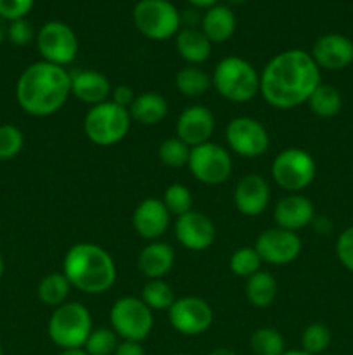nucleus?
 Returning a JSON list of instances; mask_svg holds the SVG:
<instances>
[{"mask_svg":"<svg viewBox=\"0 0 353 355\" xmlns=\"http://www.w3.org/2000/svg\"><path fill=\"white\" fill-rule=\"evenodd\" d=\"M320 68L310 52L289 49L273 55L260 75V94L277 110H293L320 85Z\"/></svg>","mask_w":353,"mask_h":355,"instance_id":"obj_1","label":"nucleus"},{"mask_svg":"<svg viewBox=\"0 0 353 355\" xmlns=\"http://www.w3.org/2000/svg\"><path fill=\"white\" fill-rule=\"evenodd\" d=\"M71 96V75L62 66L38 61L28 66L16 83V99L31 116L57 113Z\"/></svg>","mask_w":353,"mask_h":355,"instance_id":"obj_2","label":"nucleus"},{"mask_svg":"<svg viewBox=\"0 0 353 355\" xmlns=\"http://www.w3.org/2000/svg\"><path fill=\"white\" fill-rule=\"evenodd\" d=\"M62 274L69 284L82 293L102 295L116 281V263L99 245L78 243L68 250L62 262Z\"/></svg>","mask_w":353,"mask_h":355,"instance_id":"obj_3","label":"nucleus"},{"mask_svg":"<svg viewBox=\"0 0 353 355\" xmlns=\"http://www.w3.org/2000/svg\"><path fill=\"white\" fill-rule=\"evenodd\" d=\"M211 85L230 103H249L260 92V75L246 59L228 55L215 66Z\"/></svg>","mask_w":353,"mask_h":355,"instance_id":"obj_4","label":"nucleus"},{"mask_svg":"<svg viewBox=\"0 0 353 355\" xmlns=\"http://www.w3.org/2000/svg\"><path fill=\"white\" fill-rule=\"evenodd\" d=\"M92 329V315L89 309L78 302H66L59 305L48 319L47 326L51 340L62 350L83 349Z\"/></svg>","mask_w":353,"mask_h":355,"instance_id":"obj_5","label":"nucleus"},{"mask_svg":"<svg viewBox=\"0 0 353 355\" xmlns=\"http://www.w3.org/2000/svg\"><path fill=\"white\" fill-rule=\"evenodd\" d=\"M130 123L132 116L127 107L106 101L90 107L83 120V130L93 144L114 146L127 137Z\"/></svg>","mask_w":353,"mask_h":355,"instance_id":"obj_6","label":"nucleus"},{"mask_svg":"<svg viewBox=\"0 0 353 355\" xmlns=\"http://www.w3.org/2000/svg\"><path fill=\"white\" fill-rule=\"evenodd\" d=\"M135 28L151 40H168L180 31L182 16L168 0H141L134 7Z\"/></svg>","mask_w":353,"mask_h":355,"instance_id":"obj_7","label":"nucleus"},{"mask_svg":"<svg viewBox=\"0 0 353 355\" xmlns=\"http://www.w3.org/2000/svg\"><path fill=\"white\" fill-rule=\"evenodd\" d=\"M317 165L314 156L300 148L280 151L272 163V179L287 193H301L314 182Z\"/></svg>","mask_w":353,"mask_h":355,"instance_id":"obj_8","label":"nucleus"},{"mask_svg":"<svg viewBox=\"0 0 353 355\" xmlns=\"http://www.w3.org/2000/svg\"><path fill=\"white\" fill-rule=\"evenodd\" d=\"M111 329L128 342H142L154 326L152 311L137 297H123L111 307Z\"/></svg>","mask_w":353,"mask_h":355,"instance_id":"obj_9","label":"nucleus"},{"mask_svg":"<svg viewBox=\"0 0 353 355\" xmlns=\"http://www.w3.org/2000/svg\"><path fill=\"white\" fill-rule=\"evenodd\" d=\"M37 49L42 61L66 68L78 55L80 42L71 26L61 21H48L37 33Z\"/></svg>","mask_w":353,"mask_h":355,"instance_id":"obj_10","label":"nucleus"},{"mask_svg":"<svg viewBox=\"0 0 353 355\" xmlns=\"http://www.w3.org/2000/svg\"><path fill=\"white\" fill-rule=\"evenodd\" d=\"M187 166L199 182L220 186L232 175V156L227 149L210 141L190 149Z\"/></svg>","mask_w":353,"mask_h":355,"instance_id":"obj_11","label":"nucleus"},{"mask_svg":"<svg viewBox=\"0 0 353 355\" xmlns=\"http://www.w3.org/2000/svg\"><path fill=\"white\" fill-rule=\"evenodd\" d=\"M225 139L228 149L242 158H258L265 155L270 146L266 128L251 116H237L228 121Z\"/></svg>","mask_w":353,"mask_h":355,"instance_id":"obj_12","label":"nucleus"},{"mask_svg":"<svg viewBox=\"0 0 353 355\" xmlns=\"http://www.w3.org/2000/svg\"><path fill=\"white\" fill-rule=\"evenodd\" d=\"M170 324L175 331L185 336L206 333L213 324V309L199 297L176 298L168 311Z\"/></svg>","mask_w":353,"mask_h":355,"instance_id":"obj_13","label":"nucleus"},{"mask_svg":"<svg viewBox=\"0 0 353 355\" xmlns=\"http://www.w3.org/2000/svg\"><path fill=\"white\" fill-rule=\"evenodd\" d=\"M303 243L293 231L280 227H272L263 231L256 238L255 250L258 252L262 262L270 266H287L300 257Z\"/></svg>","mask_w":353,"mask_h":355,"instance_id":"obj_14","label":"nucleus"},{"mask_svg":"<svg viewBox=\"0 0 353 355\" xmlns=\"http://www.w3.org/2000/svg\"><path fill=\"white\" fill-rule=\"evenodd\" d=\"M175 236L183 248L190 252H204L215 243L217 231L208 215L190 210L185 215L176 217Z\"/></svg>","mask_w":353,"mask_h":355,"instance_id":"obj_15","label":"nucleus"},{"mask_svg":"<svg viewBox=\"0 0 353 355\" xmlns=\"http://www.w3.org/2000/svg\"><path fill=\"white\" fill-rule=\"evenodd\" d=\"M310 55L320 69L341 71L353 62V42L339 33L322 35L315 40Z\"/></svg>","mask_w":353,"mask_h":355,"instance_id":"obj_16","label":"nucleus"},{"mask_svg":"<svg viewBox=\"0 0 353 355\" xmlns=\"http://www.w3.org/2000/svg\"><path fill=\"white\" fill-rule=\"evenodd\" d=\"M215 132L213 113L206 106H189L180 113L176 121V137L190 149L210 142Z\"/></svg>","mask_w":353,"mask_h":355,"instance_id":"obj_17","label":"nucleus"},{"mask_svg":"<svg viewBox=\"0 0 353 355\" xmlns=\"http://www.w3.org/2000/svg\"><path fill=\"white\" fill-rule=\"evenodd\" d=\"M170 211L166 210L163 200L147 198L137 205L132 217L135 232L147 241H158L170 225Z\"/></svg>","mask_w":353,"mask_h":355,"instance_id":"obj_18","label":"nucleus"},{"mask_svg":"<svg viewBox=\"0 0 353 355\" xmlns=\"http://www.w3.org/2000/svg\"><path fill=\"white\" fill-rule=\"evenodd\" d=\"M270 203V186L258 173H248L237 182L234 191V205L246 217L263 214Z\"/></svg>","mask_w":353,"mask_h":355,"instance_id":"obj_19","label":"nucleus"},{"mask_svg":"<svg viewBox=\"0 0 353 355\" xmlns=\"http://www.w3.org/2000/svg\"><path fill=\"white\" fill-rule=\"evenodd\" d=\"M315 208L307 196L300 193H291L280 198L273 208V218L277 227L298 232L314 222Z\"/></svg>","mask_w":353,"mask_h":355,"instance_id":"obj_20","label":"nucleus"},{"mask_svg":"<svg viewBox=\"0 0 353 355\" xmlns=\"http://www.w3.org/2000/svg\"><path fill=\"white\" fill-rule=\"evenodd\" d=\"M69 75H71V96L78 101L90 106L109 101L113 89L106 75L93 69H80Z\"/></svg>","mask_w":353,"mask_h":355,"instance_id":"obj_21","label":"nucleus"},{"mask_svg":"<svg viewBox=\"0 0 353 355\" xmlns=\"http://www.w3.org/2000/svg\"><path fill=\"white\" fill-rule=\"evenodd\" d=\"M175 263V252L168 243L151 241L138 255V270L147 279H163Z\"/></svg>","mask_w":353,"mask_h":355,"instance_id":"obj_22","label":"nucleus"},{"mask_svg":"<svg viewBox=\"0 0 353 355\" xmlns=\"http://www.w3.org/2000/svg\"><path fill=\"white\" fill-rule=\"evenodd\" d=\"M201 31L208 37L211 44H224L234 35L235 16L230 7L213 6L201 17Z\"/></svg>","mask_w":353,"mask_h":355,"instance_id":"obj_23","label":"nucleus"},{"mask_svg":"<svg viewBox=\"0 0 353 355\" xmlns=\"http://www.w3.org/2000/svg\"><path fill=\"white\" fill-rule=\"evenodd\" d=\"M176 51L190 66H199L211 55V42L197 28H183L176 33Z\"/></svg>","mask_w":353,"mask_h":355,"instance_id":"obj_24","label":"nucleus"},{"mask_svg":"<svg viewBox=\"0 0 353 355\" xmlns=\"http://www.w3.org/2000/svg\"><path fill=\"white\" fill-rule=\"evenodd\" d=\"M128 113L141 125H158L168 114V103L158 92H142L135 97Z\"/></svg>","mask_w":353,"mask_h":355,"instance_id":"obj_25","label":"nucleus"},{"mask_svg":"<svg viewBox=\"0 0 353 355\" xmlns=\"http://www.w3.org/2000/svg\"><path fill=\"white\" fill-rule=\"evenodd\" d=\"M244 291L253 307L266 309L273 304L277 297V281L270 272L258 270L246 279Z\"/></svg>","mask_w":353,"mask_h":355,"instance_id":"obj_26","label":"nucleus"},{"mask_svg":"<svg viewBox=\"0 0 353 355\" xmlns=\"http://www.w3.org/2000/svg\"><path fill=\"white\" fill-rule=\"evenodd\" d=\"M308 107L318 118H332L341 111L343 97L336 87L320 83L307 101Z\"/></svg>","mask_w":353,"mask_h":355,"instance_id":"obj_27","label":"nucleus"},{"mask_svg":"<svg viewBox=\"0 0 353 355\" xmlns=\"http://www.w3.org/2000/svg\"><path fill=\"white\" fill-rule=\"evenodd\" d=\"M71 284H69L68 277L62 272H52L47 274L44 279L38 284V298H40L42 304H45L47 307L57 309L59 305L66 304V298H68L69 291H71Z\"/></svg>","mask_w":353,"mask_h":355,"instance_id":"obj_28","label":"nucleus"},{"mask_svg":"<svg viewBox=\"0 0 353 355\" xmlns=\"http://www.w3.org/2000/svg\"><path fill=\"white\" fill-rule=\"evenodd\" d=\"M175 87L182 96L199 97L211 87V76L199 66H185L175 76Z\"/></svg>","mask_w":353,"mask_h":355,"instance_id":"obj_29","label":"nucleus"},{"mask_svg":"<svg viewBox=\"0 0 353 355\" xmlns=\"http://www.w3.org/2000/svg\"><path fill=\"white\" fill-rule=\"evenodd\" d=\"M141 298L151 311H170L176 300L172 286L165 279H149L142 288Z\"/></svg>","mask_w":353,"mask_h":355,"instance_id":"obj_30","label":"nucleus"},{"mask_svg":"<svg viewBox=\"0 0 353 355\" xmlns=\"http://www.w3.org/2000/svg\"><path fill=\"white\" fill-rule=\"evenodd\" d=\"M251 350L255 355H282L286 343L277 329L260 328L251 335Z\"/></svg>","mask_w":353,"mask_h":355,"instance_id":"obj_31","label":"nucleus"},{"mask_svg":"<svg viewBox=\"0 0 353 355\" xmlns=\"http://www.w3.org/2000/svg\"><path fill=\"white\" fill-rule=\"evenodd\" d=\"M190 156V148L179 137H170L163 141L158 148V158L168 168H182L187 166Z\"/></svg>","mask_w":353,"mask_h":355,"instance_id":"obj_32","label":"nucleus"},{"mask_svg":"<svg viewBox=\"0 0 353 355\" xmlns=\"http://www.w3.org/2000/svg\"><path fill=\"white\" fill-rule=\"evenodd\" d=\"M262 259H260L258 252L255 250V246H244V248H239L232 253L230 262H228V267H230L232 272L239 277H246L248 279L249 276L256 274L258 270H262Z\"/></svg>","mask_w":353,"mask_h":355,"instance_id":"obj_33","label":"nucleus"},{"mask_svg":"<svg viewBox=\"0 0 353 355\" xmlns=\"http://www.w3.org/2000/svg\"><path fill=\"white\" fill-rule=\"evenodd\" d=\"M331 329L322 322H314V324L307 326L301 335V347L303 352L310 355L324 354L331 345Z\"/></svg>","mask_w":353,"mask_h":355,"instance_id":"obj_34","label":"nucleus"},{"mask_svg":"<svg viewBox=\"0 0 353 355\" xmlns=\"http://www.w3.org/2000/svg\"><path fill=\"white\" fill-rule=\"evenodd\" d=\"M163 203H165L170 215L180 217V215H185L187 211L192 210V194H190L189 187L183 186V184H172V186L166 187Z\"/></svg>","mask_w":353,"mask_h":355,"instance_id":"obj_35","label":"nucleus"},{"mask_svg":"<svg viewBox=\"0 0 353 355\" xmlns=\"http://www.w3.org/2000/svg\"><path fill=\"white\" fill-rule=\"evenodd\" d=\"M118 338L120 336L107 328H97L92 329V333L87 338L83 349L89 352V355H113L118 347Z\"/></svg>","mask_w":353,"mask_h":355,"instance_id":"obj_36","label":"nucleus"},{"mask_svg":"<svg viewBox=\"0 0 353 355\" xmlns=\"http://www.w3.org/2000/svg\"><path fill=\"white\" fill-rule=\"evenodd\" d=\"M24 135L16 125H0V159H12L23 151Z\"/></svg>","mask_w":353,"mask_h":355,"instance_id":"obj_37","label":"nucleus"},{"mask_svg":"<svg viewBox=\"0 0 353 355\" xmlns=\"http://www.w3.org/2000/svg\"><path fill=\"white\" fill-rule=\"evenodd\" d=\"M33 38H35L33 24H31L26 17L10 21V23L7 24V40H9L12 45L24 47V45L31 44Z\"/></svg>","mask_w":353,"mask_h":355,"instance_id":"obj_38","label":"nucleus"},{"mask_svg":"<svg viewBox=\"0 0 353 355\" xmlns=\"http://www.w3.org/2000/svg\"><path fill=\"white\" fill-rule=\"evenodd\" d=\"M35 6V0H0V17L3 21L23 19Z\"/></svg>","mask_w":353,"mask_h":355,"instance_id":"obj_39","label":"nucleus"},{"mask_svg":"<svg viewBox=\"0 0 353 355\" xmlns=\"http://www.w3.org/2000/svg\"><path fill=\"white\" fill-rule=\"evenodd\" d=\"M336 255L341 266L353 272V225L345 229L336 241Z\"/></svg>","mask_w":353,"mask_h":355,"instance_id":"obj_40","label":"nucleus"},{"mask_svg":"<svg viewBox=\"0 0 353 355\" xmlns=\"http://www.w3.org/2000/svg\"><path fill=\"white\" fill-rule=\"evenodd\" d=\"M135 92L134 90L130 89V87L128 85H118V87H114L113 90H111V99L109 101H113L114 104H118V106H121V107H130L132 106V103H134V99H135Z\"/></svg>","mask_w":353,"mask_h":355,"instance_id":"obj_41","label":"nucleus"},{"mask_svg":"<svg viewBox=\"0 0 353 355\" xmlns=\"http://www.w3.org/2000/svg\"><path fill=\"white\" fill-rule=\"evenodd\" d=\"M113 355H145V350L141 342H128V340H123V342L118 343Z\"/></svg>","mask_w":353,"mask_h":355,"instance_id":"obj_42","label":"nucleus"},{"mask_svg":"<svg viewBox=\"0 0 353 355\" xmlns=\"http://www.w3.org/2000/svg\"><path fill=\"white\" fill-rule=\"evenodd\" d=\"M190 6L194 7H203V9H210V7L217 6L218 0H187Z\"/></svg>","mask_w":353,"mask_h":355,"instance_id":"obj_43","label":"nucleus"},{"mask_svg":"<svg viewBox=\"0 0 353 355\" xmlns=\"http://www.w3.org/2000/svg\"><path fill=\"white\" fill-rule=\"evenodd\" d=\"M208 355H237L234 352V350H230V349H225V347H220V349H215V350H211L210 354Z\"/></svg>","mask_w":353,"mask_h":355,"instance_id":"obj_44","label":"nucleus"},{"mask_svg":"<svg viewBox=\"0 0 353 355\" xmlns=\"http://www.w3.org/2000/svg\"><path fill=\"white\" fill-rule=\"evenodd\" d=\"M61 355H89L85 349H66L62 350Z\"/></svg>","mask_w":353,"mask_h":355,"instance_id":"obj_45","label":"nucleus"},{"mask_svg":"<svg viewBox=\"0 0 353 355\" xmlns=\"http://www.w3.org/2000/svg\"><path fill=\"white\" fill-rule=\"evenodd\" d=\"M6 38H7V24H6V21L0 17V44H2Z\"/></svg>","mask_w":353,"mask_h":355,"instance_id":"obj_46","label":"nucleus"},{"mask_svg":"<svg viewBox=\"0 0 353 355\" xmlns=\"http://www.w3.org/2000/svg\"><path fill=\"white\" fill-rule=\"evenodd\" d=\"M282 355H310V354L303 352V350H287V352H284Z\"/></svg>","mask_w":353,"mask_h":355,"instance_id":"obj_47","label":"nucleus"},{"mask_svg":"<svg viewBox=\"0 0 353 355\" xmlns=\"http://www.w3.org/2000/svg\"><path fill=\"white\" fill-rule=\"evenodd\" d=\"M227 2H230V3H234V6H241V3H244V2H248V0H227Z\"/></svg>","mask_w":353,"mask_h":355,"instance_id":"obj_48","label":"nucleus"},{"mask_svg":"<svg viewBox=\"0 0 353 355\" xmlns=\"http://www.w3.org/2000/svg\"><path fill=\"white\" fill-rule=\"evenodd\" d=\"M2 276H3V259L2 255H0V279H2Z\"/></svg>","mask_w":353,"mask_h":355,"instance_id":"obj_49","label":"nucleus"},{"mask_svg":"<svg viewBox=\"0 0 353 355\" xmlns=\"http://www.w3.org/2000/svg\"><path fill=\"white\" fill-rule=\"evenodd\" d=\"M0 355H3V352H2V347H0Z\"/></svg>","mask_w":353,"mask_h":355,"instance_id":"obj_50","label":"nucleus"},{"mask_svg":"<svg viewBox=\"0 0 353 355\" xmlns=\"http://www.w3.org/2000/svg\"><path fill=\"white\" fill-rule=\"evenodd\" d=\"M173 355H187V354H173Z\"/></svg>","mask_w":353,"mask_h":355,"instance_id":"obj_51","label":"nucleus"},{"mask_svg":"<svg viewBox=\"0 0 353 355\" xmlns=\"http://www.w3.org/2000/svg\"><path fill=\"white\" fill-rule=\"evenodd\" d=\"M327 355H338V354H327Z\"/></svg>","mask_w":353,"mask_h":355,"instance_id":"obj_52","label":"nucleus"}]
</instances>
